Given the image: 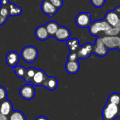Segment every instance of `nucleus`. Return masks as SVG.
Here are the masks:
<instances>
[{
  "label": "nucleus",
  "instance_id": "2eb2a0df",
  "mask_svg": "<svg viewBox=\"0 0 120 120\" xmlns=\"http://www.w3.org/2000/svg\"><path fill=\"white\" fill-rule=\"evenodd\" d=\"M35 35L36 38L40 41H45L50 37L47 33L45 25H42V26H38L35 29Z\"/></svg>",
  "mask_w": 120,
  "mask_h": 120
},
{
  "label": "nucleus",
  "instance_id": "aec40b11",
  "mask_svg": "<svg viewBox=\"0 0 120 120\" xmlns=\"http://www.w3.org/2000/svg\"><path fill=\"white\" fill-rule=\"evenodd\" d=\"M59 24L58 23H56V21H49L46 25V29L47 30L48 34L49 35V36H52L54 37L55 33L56 32V30H58L59 27Z\"/></svg>",
  "mask_w": 120,
  "mask_h": 120
},
{
  "label": "nucleus",
  "instance_id": "4be33fe9",
  "mask_svg": "<svg viewBox=\"0 0 120 120\" xmlns=\"http://www.w3.org/2000/svg\"><path fill=\"white\" fill-rule=\"evenodd\" d=\"M9 117V120H27L24 114L19 110L13 111L10 114Z\"/></svg>",
  "mask_w": 120,
  "mask_h": 120
},
{
  "label": "nucleus",
  "instance_id": "7c9ffc66",
  "mask_svg": "<svg viewBox=\"0 0 120 120\" xmlns=\"http://www.w3.org/2000/svg\"><path fill=\"white\" fill-rule=\"evenodd\" d=\"M10 3L9 0H0V4L2 7H5L7 6Z\"/></svg>",
  "mask_w": 120,
  "mask_h": 120
},
{
  "label": "nucleus",
  "instance_id": "ddd939ff",
  "mask_svg": "<svg viewBox=\"0 0 120 120\" xmlns=\"http://www.w3.org/2000/svg\"><path fill=\"white\" fill-rule=\"evenodd\" d=\"M5 60L7 64L9 67L14 68L18 65V63L20 60V55L15 51H11L7 54Z\"/></svg>",
  "mask_w": 120,
  "mask_h": 120
},
{
  "label": "nucleus",
  "instance_id": "412c9836",
  "mask_svg": "<svg viewBox=\"0 0 120 120\" xmlns=\"http://www.w3.org/2000/svg\"><path fill=\"white\" fill-rule=\"evenodd\" d=\"M8 7L9 11V16H17L21 15L23 12V9L14 3L10 2L8 5Z\"/></svg>",
  "mask_w": 120,
  "mask_h": 120
},
{
  "label": "nucleus",
  "instance_id": "6ab92c4d",
  "mask_svg": "<svg viewBox=\"0 0 120 120\" xmlns=\"http://www.w3.org/2000/svg\"><path fill=\"white\" fill-rule=\"evenodd\" d=\"M8 5L0 7V26H3L7 22L9 16V11Z\"/></svg>",
  "mask_w": 120,
  "mask_h": 120
},
{
  "label": "nucleus",
  "instance_id": "2f4dec72",
  "mask_svg": "<svg viewBox=\"0 0 120 120\" xmlns=\"http://www.w3.org/2000/svg\"><path fill=\"white\" fill-rule=\"evenodd\" d=\"M0 120H9V116H7L2 113H0Z\"/></svg>",
  "mask_w": 120,
  "mask_h": 120
},
{
  "label": "nucleus",
  "instance_id": "39448f33",
  "mask_svg": "<svg viewBox=\"0 0 120 120\" xmlns=\"http://www.w3.org/2000/svg\"><path fill=\"white\" fill-rule=\"evenodd\" d=\"M19 94L21 97L26 100H32L35 94V90L33 85L27 83L23 85L19 90Z\"/></svg>",
  "mask_w": 120,
  "mask_h": 120
},
{
  "label": "nucleus",
  "instance_id": "1a4fd4ad",
  "mask_svg": "<svg viewBox=\"0 0 120 120\" xmlns=\"http://www.w3.org/2000/svg\"><path fill=\"white\" fill-rule=\"evenodd\" d=\"M111 27H117L120 30V19L119 15L114 11L111 10L107 12L104 19Z\"/></svg>",
  "mask_w": 120,
  "mask_h": 120
},
{
  "label": "nucleus",
  "instance_id": "dca6fc26",
  "mask_svg": "<svg viewBox=\"0 0 120 120\" xmlns=\"http://www.w3.org/2000/svg\"><path fill=\"white\" fill-rule=\"evenodd\" d=\"M65 69L69 74H76L80 70V64L78 60L69 61L67 60L65 64Z\"/></svg>",
  "mask_w": 120,
  "mask_h": 120
},
{
  "label": "nucleus",
  "instance_id": "0eeeda50",
  "mask_svg": "<svg viewBox=\"0 0 120 120\" xmlns=\"http://www.w3.org/2000/svg\"><path fill=\"white\" fill-rule=\"evenodd\" d=\"M102 40L108 49H117L120 45V37L117 35H105L102 38Z\"/></svg>",
  "mask_w": 120,
  "mask_h": 120
},
{
  "label": "nucleus",
  "instance_id": "f704fd0d",
  "mask_svg": "<svg viewBox=\"0 0 120 120\" xmlns=\"http://www.w3.org/2000/svg\"><path fill=\"white\" fill-rule=\"evenodd\" d=\"M117 117H119L120 118V107L119 108V111H118V114H117Z\"/></svg>",
  "mask_w": 120,
  "mask_h": 120
},
{
  "label": "nucleus",
  "instance_id": "f3484780",
  "mask_svg": "<svg viewBox=\"0 0 120 120\" xmlns=\"http://www.w3.org/2000/svg\"><path fill=\"white\" fill-rule=\"evenodd\" d=\"M42 86L49 90H54L58 86V81L54 76H47Z\"/></svg>",
  "mask_w": 120,
  "mask_h": 120
},
{
  "label": "nucleus",
  "instance_id": "5701e85b",
  "mask_svg": "<svg viewBox=\"0 0 120 120\" xmlns=\"http://www.w3.org/2000/svg\"><path fill=\"white\" fill-rule=\"evenodd\" d=\"M35 71H36V69L34 67H29V68L26 69V74L23 77L25 81L27 82L28 83H30L32 81V79H33Z\"/></svg>",
  "mask_w": 120,
  "mask_h": 120
},
{
  "label": "nucleus",
  "instance_id": "a211bd4d",
  "mask_svg": "<svg viewBox=\"0 0 120 120\" xmlns=\"http://www.w3.org/2000/svg\"><path fill=\"white\" fill-rule=\"evenodd\" d=\"M67 42V46L68 49H69L70 52H77L79 49L80 45L79 41L77 38H69Z\"/></svg>",
  "mask_w": 120,
  "mask_h": 120
},
{
  "label": "nucleus",
  "instance_id": "393cba45",
  "mask_svg": "<svg viewBox=\"0 0 120 120\" xmlns=\"http://www.w3.org/2000/svg\"><path fill=\"white\" fill-rule=\"evenodd\" d=\"M13 70L15 72L16 75L19 77V78H21V79H23L24 76H25V74H26V69L23 67V66H16L13 68Z\"/></svg>",
  "mask_w": 120,
  "mask_h": 120
},
{
  "label": "nucleus",
  "instance_id": "a878e982",
  "mask_svg": "<svg viewBox=\"0 0 120 120\" xmlns=\"http://www.w3.org/2000/svg\"><path fill=\"white\" fill-rule=\"evenodd\" d=\"M119 33H120V30L117 27H110L108 30L105 31L106 35H111V36L117 35Z\"/></svg>",
  "mask_w": 120,
  "mask_h": 120
},
{
  "label": "nucleus",
  "instance_id": "9b49d317",
  "mask_svg": "<svg viewBox=\"0 0 120 120\" xmlns=\"http://www.w3.org/2000/svg\"><path fill=\"white\" fill-rule=\"evenodd\" d=\"M54 37L58 41H61V42L67 41L71 37V32L69 29L67 28V27L60 26L58 30H56V32L55 33Z\"/></svg>",
  "mask_w": 120,
  "mask_h": 120
},
{
  "label": "nucleus",
  "instance_id": "4468645a",
  "mask_svg": "<svg viewBox=\"0 0 120 120\" xmlns=\"http://www.w3.org/2000/svg\"><path fill=\"white\" fill-rule=\"evenodd\" d=\"M13 111V104L9 100L5 99L0 102V113L9 116Z\"/></svg>",
  "mask_w": 120,
  "mask_h": 120
},
{
  "label": "nucleus",
  "instance_id": "473e14b6",
  "mask_svg": "<svg viewBox=\"0 0 120 120\" xmlns=\"http://www.w3.org/2000/svg\"><path fill=\"white\" fill-rule=\"evenodd\" d=\"M35 120H49V119L47 117H46L45 116H39Z\"/></svg>",
  "mask_w": 120,
  "mask_h": 120
},
{
  "label": "nucleus",
  "instance_id": "c9c22d12",
  "mask_svg": "<svg viewBox=\"0 0 120 120\" xmlns=\"http://www.w3.org/2000/svg\"><path fill=\"white\" fill-rule=\"evenodd\" d=\"M117 49H119V52H120V45H119V47H118V48Z\"/></svg>",
  "mask_w": 120,
  "mask_h": 120
},
{
  "label": "nucleus",
  "instance_id": "7ed1b4c3",
  "mask_svg": "<svg viewBox=\"0 0 120 120\" xmlns=\"http://www.w3.org/2000/svg\"><path fill=\"white\" fill-rule=\"evenodd\" d=\"M119 108V106L107 102L102 112L103 120H114L117 117Z\"/></svg>",
  "mask_w": 120,
  "mask_h": 120
},
{
  "label": "nucleus",
  "instance_id": "c756f323",
  "mask_svg": "<svg viewBox=\"0 0 120 120\" xmlns=\"http://www.w3.org/2000/svg\"><path fill=\"white\" fill-rule=\"evenodd\" d=\"M67 60H69V61H76V60H79L77 52H69L67 56Z\"/></svg>",
  "mask_w": 120,
  "mask_h": 120
},
{
  "label": "nucleus",
  "instance_id": "bb28decb",
  "mask_svg": "<svg viewBox=\"0 0 120 120\" xmlns=\"http://www.w3.org/2000/svg\"><path fill=\"white\" fill-rule=\"evenodd\" d=\"M90 3L95 8H101L104 6L105 0H90Z\"/></svg>",
  "mask_w": 120,
  "mask_h": 120
},
{
  "label": "nucleus",
  "instance_id": "20e7f679",
  "mask_svg": "<svg viewBox=\"0 0 120 120\" xmlns=\"http://www.w3.org/2000/svg\"><path fill=\"white\" fill-rule=\"evenodd\" d=\"M75 22L79 28H88L91 23V15L88 12H81L76 16Z\"/></svg>",
  "mask_w": 120,
  "mask_h": 120
},
{
  "label": "nucleus",
  "instance_id": "6e6552de",
  "mask_svg": "<svg viewBox=\"0 0 120 120\" xmlns=\"http://www.w3.org/2000/svg\"><path fill=\"white\" fill-rule=\"evenodd\" d=\"M76 52L79 59H88L93 53V45L90 42L86 43L83 45L80 46Z\"/></svg>",
  "mask_w": 120,
  "mask_h": 120
},
{
  "label": "nucleus",
  "instance_id": "e433bc0d",
  "mask_svg": "<svg viewBox=\"0 0 120 120\" xmlns=\"http://www.w3.org/2000/svg\"><path fill=\"white\" fill-rule=\"evenodd\" d=\"M118 15H119V19H120V13H119V14Z\"/></svg>",
  "mask_w": 120,
  "mask_h": 120
},
{
  "label": "nucleus",
  "instance_id": "b1692460",
  "mask_svg": "<svg viewBox=\"0 0 120 120\" xmlns=\"http://www.w3.org/2000/svg\"><path fill=\"white\" fill-rule=\"evenodd\" d=\"M107 102L113 103L119 107H120V94L117 93H113L109 95Z\"/></svg>",
  "mask_w": 120,
  "mask_h": 120
},
{
  "label": "nucleus",
  "instance_id": "f03ea898",
  "mask_svg": "<svg viewBox=\"0 0 120 120\" xmlns=\"http://www.w3.org/2000/svg\"><path fill=\"white\" fill-rule=\"evenodd\" d=\"M111 26L105 20H97L90 23L89 26V33L93 36H98V34L101 32H105L108 30Z\"/></svg>",
  "mask_w": 120,
  "mask_h": 120
},
{
  "label": "nucleus",
  "instance_id": "c85d7f7f",
  "mask_svg": "<svg viewBox=\"0 0 120 120\" xmlns=\"http://www.w3.org/2000/svg\"><path fill=\"white\" fill-rule=\"evenodd\" d=\"M49 1L55 7H56L58 9H59L60 8H62L63 7L64 2L63 0H49Z\"/></svg>",
  "mask_w": 120,
  "mask_h": 120
},
{
  "label": "nucleus",
  "instance_id": "423d86ee",
  "mask_svg": "<svg viewBox=\"0 0 120 120\" xmlns=\"http://www.w3.org/2000/svg\"><path fill=\"white\" fill-rule=\"evenodd\" d=\"M109 49L105 45L102 40V38L98 36L95 45H93V53L98 56H105L108 53Z\"/></svg>",
  "mask_w": 120,
  "mask_h": 120
},
{
  "label": "nucleus",
  "instance_id": "f8f14e48",
  "mask_svg": "<svg viewBox=\"0 0 120 120\" xmlns=\"http://www.w3.org/2000/svg\"><path fill=\"white\" fill-rule=\"evenodd\" d=\"M47 75L42 69H36V71L32 79L31 83L35 86H42L44 81H45Z\"/></svg>",
  "mask_w": 120,
  "mask_h": 120
},
{
  "label": "nucleus",
  "instance_id": "72a5a7b5",
  "mask_svg": "<svg viewBox=\"0 0 120 120\" xmlns=\"http://www.w3.org/2000/svg\"><path fill=\"white\" fill-rule=\"evenodd\" d=\"M114 11L117 14H119L120 13V6H119V7H117L115 9H114Z\"/></svg>",
  "mask_w": 120,
  "mask_h": 120
},
{
  "label": "nucleus",
  "instance_id": "f257e3e1",
  "mask_svg": "<svg viewBox=\"0 0 120 120\" xmlns=\"http://www.w3.org/2000/svg\"><path fill=\"white\" fill-rule=\"evenodd\" d=\"M38 49L32 45L26 46L21 52V57L24 62L28 64H32L38 59Z\"/></svg>",
  "mask_w": 120,
  "mask_h": 120
},
{
  "label": "nucleus",
  "instance_id": "cd10ccee",
  "mask_svg": "<svg viewBox=\"0 0 120 120\" xmlns=\"http://www.w3.org/2000/svg\"><path fill=\"white\" fill-rule=\"evenodd\" d=\"M7 89L4 87L0 86V102L7 99Z\"/></svg>",
  "mask_w": 120,
  "mask_h": 120
},
{
  "label": "nucleus",
  "instance_id": "9d476101",
  "mask_svg": "<svg viewBox=\"0 0 120 120\" xmlns=\"http://www.w3.org/2000/svg\"><path fill=\"white\" fill-rule=\"evenodd\" d=\"M41 10L44 14L52 18L56 14L58 9L55 7L49 0H43L41 4Z\"/></svg>",
  "mask_w": 120,
  "mask_h": 120
}]
</instances>
